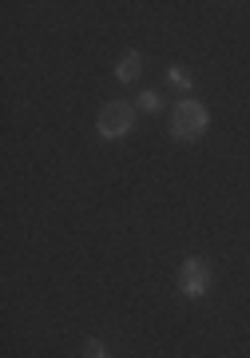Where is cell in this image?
Segmentation results:
<instances>
[{
  "mask_svg": "<svg viewBox=\"0 0 250 358\" xmlns=\"http://www.w3.org/2000/svg\"><path fill=\"white\" fill-rule=\"evenodd\" d=\"M207 124H211V115L199 100H179L175 112H171V136L175 140H199Z\"/></svg>",
  "mask_w": 250,
  "mask_h": 358,
  "instance_id": "1",
  "label": "cell"
},
{
  "mask_svg": "<svg viewBox=\"0 0 250 358\" xmlns=\"http://www.w3.org/2000/svg\"><path fill=\"white\" fill-rule=\"evenodd\" d=\"M131 124H135V108H131V103H124V100L103 103L100 120H96V128H100L103 140H119V136H127V131H131Z\"/></svg>",
  "mask_w": 250,
  "mask_h": 358,
  "instance_id": "2",
  "label": "cell"
},
{
  "mask_svg": "<svg viewBox=\"0 0 250 358\" xmlns=\"http://www.w3.org/2000/svg\"><path fill=\"white\" fill-rule=\"evenodd\" d=\"M211 282H214V275H211L207 259H187L183 271H179V291L187 294V299H203V294L211 291Z\"/></svg>",
  "mask_w": 250,
  "mask_h": 358,
  "instance_id": "3",
  "label": "cell"
},
{
  "mask_svg": "<svg viewBox=\"0 0 250 358\" xmlns=\"http://www.w3.org/2000/svg\"><path fill=\"white\" fill-rule=\"evenodd\" d=\"M139 72H143V56L139 52H124L119 64H115V76L124 80V84H131V80H139Z\"/></svg>",
  "mask_w": 250,
  "mask_h": 358,
  "instance_id": "4",
  "label": "cell"
},
{
  "mask_svg": "<svg viewBox=\"0 0 250 358\" xmlns=\"http://www.w3.org/2000/svg\"><path fill=\"white\" fill-rule=\"evenodd\" d=\"M167 84H175V88H187L191 84V76H187V68H167Z\"/></svg>",
  "mask_w": 250,
  "mask_h": 358,
  "instance_id": "5",
  "label": "cell"
},
{
  "mask_svg": "<svg viewBox=\"0 0 250 358\" xmlns=\"http://www.w3.org/2000/svg\"><path fill=\"white\" fill-rule=\"evenodd\" d=\"M84 358H108V346H103L100 338H88V343H84Z\"/></svg>",
  "mask_w": 250,
  "mask_h": 358,
  "instance_id": "6",
  "label": "cell"
},
{
  "mask_svg": "<svg viewBox=\"0 0 250 358\" xmlns=\"http://www.w3.org/2000/svg\"><path fill=\"white\" fill-rule=\"evenodd\" d=\"M135 103L143 108V112H159V96H155L151 88H147V92H139V100H135Z\"/></svg>",
  "mask_w": 250,
  "mask_h": 358,
  "instance_id": "7",
  "label": "cell"
}]
</instances>
